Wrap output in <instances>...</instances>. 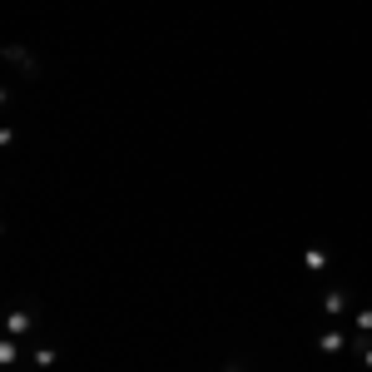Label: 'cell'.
<instances>
[{
  "instance_id": "obj_1",
  "label": "cell",
  "mask_w": 372,
  "mask_h": 372,
  "mask_svg": "<svg viewBox=\"0 0 372 372\" xmlns=\"http://www.w3.org/2000/svg\"><path fill=\"white\" fill-rule=\"evenodd\" d=\"M35 303H25V298H20V303H10V313H5V338H30V327H35Z\"/></svg>"
},
{
  "instance_id": "obj_2",
  "label": "cell",
  "mask_w": 372,
  "mask_h": 372,
  "mask_svg": "<svg viewBox=\"0 0 372 372\" xmlns=\"http://www.w3.org/2000/svg\"><path fill=\"white\" fill-rule=\"evenodd\" d=\"M0 55H5L10 65H20V75H30V79L40 75V60H35V55H30L25 45H15V40H10V45H0Z\"/></svg>"
},
{
  "instance_id": "obj_3",
  "label": "cell",
  "mask_w": 372,
  "mask_h": 372,
  "mask_svg": "<svg viewBox=\"0 0 372 372\" xmlns=\"http://www.w3.org/2000/svg\"><path fill=\"white\" fill-rule=\"evenodd\" d=\"M343 347H353V343H347V333H343V327H327V333L318 338V353H323V358H338Z\"/></svg>"
},
{
  "instance_id": "obj_4",
  "label": "cell",
  "mask_w": 372,
  "mask_h": 372,
  "mask_svg": "<svg viewBox=\"0 0 372 372\" xmlns=\"http://www.w3.org/2000/svg\"><path fill=\"white\" fill-rule=\"evenodd\" d=\"M323 318H347V293H343V288H327V293H323Z\"/></svg>"
},
{
  "instance_id": "obj_5",
  "label": "cell",
  "mask_w": 372,
  "mask_h": 372,
  "mask_svg": "<svg viewBox=\"0 0 372 372\" xmlns=\"http://www.w3.org/2000/svg\"><path fill=\"white\" fill-rule=\"evenodd\" d=\"M303 268H308V273H323V268H327V253H323V248H303Z\"/></svg>"
},
{
  "instance_id": "obj_6",
  "label": "cell",
  "mask_w": 372,
  "mask_h": 372,
  "mask_svg": "<svg viewBox=\"0 0 372 372\" xmlns=\"http://www.w3.org/2000/svg\"><path fill=\"white\" fill-rule=\"evenodd\" d=\"M15 358H20V338H5V343H0V362H5V367H10Z\"/></svg>"
},
{
  "instance_id": "obj_7",
  "label": "cell",
  "mask_w": 372,
  "mask_h": 372,
  "mask_svg": "<svg viewBox=\"0 0 372 372\" xmlns=\"http://www.w3.org/2000/svg\"><path fill=\"white\" fill-rule=\"evenodd\" d=\"M353 323H358V333L367 338V333H372V308H358V313H353Z\"/></svg>"
},
{
  "instance_id": "obj_8",
  "label": "cell",
  "mask_w": 372,
  "mask_h": 372,
  "mask_svg": "<svg viewBox=\"0 0 372 372\" xmlns=\"http://www.w3.org/2000/svg\"><path fill=\"white\" fill-rule=\"evenodd\" d=\"M353 347H358V358L372 367V338H362V333H358V338H353Z\"/></svg>"
},
{
  "instance_id": "obj_9",
  "label": "cell",
  "mask_w": 372,
  "mask_h": 372,
  "mask_svg": "<svg viewBox=\"0 0 372 372\" xmlns=\"http://www.w3.org/2000/svg\"><path fill=\"white\" fill-rule=\"evenodd\" d=\"M40 367H55V347H35V353H30Z\"/></svg>"
},
{
  "instance_id": "obj_10",
  "label": "cell",
  "mask_w": 372,
  "mask_h": 372,
  "mask_svg": "<svg viewBox=\"0 0 372 372\" xmlns=\"http://www.w3.org/2000/svg\"><path fill=\"white\" fill-rule=\"evenodd\" d=\"M223 372H243V362H229V367H223Z\"/></svg>"
}]
</instances>
